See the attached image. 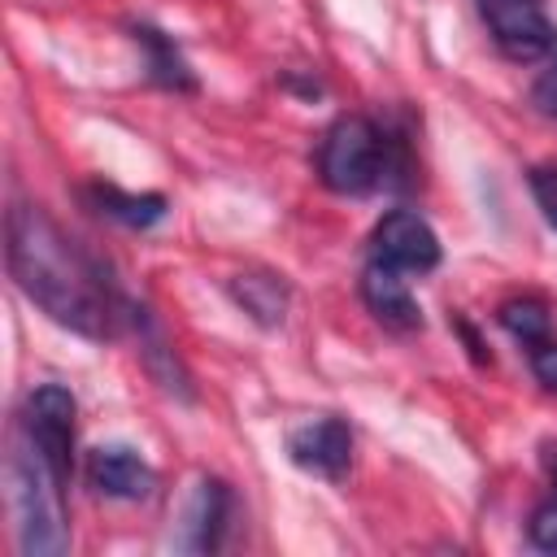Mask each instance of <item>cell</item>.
I'll return each mask as SVG.
<instances>
[{"label": "cell", "mask_w": 557, "mask_h": 557, "mask_svg": "<svg viewBox=\"0 0 557 557\" xmlns=\"http://www.w3.org/2000/svg\"><path fill=\"white\" fill-rule=\"evenodd\" d=\"M22 426L44 448V457L52 461V470L70 483V470H74V396L61 383H39L26 396Z\"/></svg>", "instance_id": "cell-6"}, {"label": "cell", "mask_w": 557, "mask_h": 557, "mask_svg": "<svg viewBox=\"0 0 557 557\" xmlns=\"http://www.w3.org/2000/svg\"><path fill=\"white\" fill-rule=\"evenodd\" d=\"M548 470H553V483H557V457H553V461H548Z\"/></svg>", "instance_id": "cell-19"}, {"label": "cell", "mask_w": 557, "mask_h": 557, "mask_svg": "<svg viewBox=\"0 0 557 557\" xmlns=\"http://www.w3.org/2000/svg\"><path fill=\"white\" fill-rule=\"evenodd\" d=\"M87 479L109 500H148L157 492V470L126 444H100L87 453Z\"/></svg>", "instance_id": "cell-8"}, {"label": "cell", "mask_w": 557, "mask_h": 557, "mask_svg": "<svg viewBox=\"0 0 557 557\" xmlns=\"http://www.w3.org/2000/svg\"><path fill=\"white\" fill-rule=\"evenodd\" d=\"M370 257L400 274H426L440 265V235L413 209H392L370 235Z\"/></svg>", "instance_id": "cell-5"}, {"label": "cell", "mask_w": 557, "mask_h": 557, "mask_svg": "<svg viewBox=\"0 0 557 557\" xmlns=\"http://www.w3.org/2000/svg\"><path fill=\"white\" fill-rule=\"evenodd\" d=\"M531 104H535L540 113L557 117V61L535 78V87H531Z\"/></svg>", "instance_id": "cell-18"}, {"label": "cell", "mask_w": 557, "mask_h": 557, "mask_svg": "<svg viewBox=\"0 0 557 557\" xmlns=\"http://www.w3.org/2000/svg\"><path fill=\"white\" fill-rule=\"evenodd\" d=\"M87 205L96 209V213H104V218H113V222H122V226H131V231H144V226H157L161 218H165V196H157V191H122V187H113V183H91L87 191Z\"/></svg>", "instance_id": "cell-11"}, {"label": "cell", "mask_w": 557, "mask_h": 557, "mask_svg": "<svg viewBox=\"0 0 557 557\" xmlns=\"http://www.w3.org/2000/svg\"><path fill=\"white\" fill-rule=\"evenodd\" d=\"M231 296L261 326H278L283 313H287V283L278 274H235L231 278Z\"/></svg>", "instance_id": "cell-13"}, {"label": "cell", "mask_w": 557, "mask_h": 557, "mask_svg": "<svg viewBox=\"0 0 557 557\" xmlns=\"http://www.w3.org/2000/svg\"><path fill=\"white\" fill-rule=\"evenodd\" d=\"M479 13L509 61H540L557 48V26L540 0H479Z\"/></svg>", "instance_id": "cell-4"}, {"label": "cell", "mask_w": 557, "mask_h": 557, "mask_svg": "<svg viewBox=\"0 0 557 557\" xmlns=\"http://www.w3.org/2000/svg\"><path fill=\"white\" fill-rule=\"evenodd\" d=\"M496 318H500V326H505L513 339H522V344H540V339H548V326H553L548 305H544V300H531V296H513V300H505V305L496 309Z\"/></svg>", "instance_id": "cell-14"}, {"label": "cell", "mask_w": 557, "mask_h": 557, "mask_svg": "<svg viewBox=\"0 0 557 557\" xmlns=\"http://www.w3.org/2000/svg\"><path fill=\"white\" fill-rule=\"evenodd\" d=\"M4 261L13 283L61 326L104 339L113 335V292L100 278V265L65 239V231L30 200H13L4 222Z\"/></svg>", "instance_id": "cell-1"}, {"label": "cell", "mask_w": 557, "mask_h": 557, "mask_svg": "<svg viewBox=\"0 0 557 557\" xmlns=\"http://www.w3.org/2000/svg\"><path fill=\"white\" fill-rule=\"evenodd\" d=\"M131 39H135V44L148 52V78H152L157 87L196 91V74H191L187 57L178 52V44H174L165 30H157V26L139 22V26H131Z\"/></svg>", "instance_id": "cell-12"}, {"label": "cell", "mask_w": 557, "mask_h": 557, "mask_svg": "<svg viewBox=\"0 0 557 557\" xmlns=\"http://www.w3.org/2000/svg\"><path fill=\"white\" fill-rule=\"evenodd\" d=\"M226 522H231V487L222 479H200L191 500H187L178 544L187 553H218L222 535H226Z\"/></svg>", "instance_id": "cell-9"}, {"label": "cell", "mask_w": 557, "mask_h": 557, "mask_svg": "<svg viewBox=\"0 0 557 557\" xmlns=\"http://www.w3.org/2000/svg\"><path fill=\"white\" fill-rule=\"evenodd\" d=\"M287 457L322 479H344L348 461H352V431L344 418H313L287 431Z\"/></svg>", "instance_id": "cell-7"}, {"label": "cell", "mask_w": 557, "mask_h": 557, "mask_svg": "<svg viewBox=\"0 0 557 557\" xmlns=\"http://www.w3.org/2000/svg\"><path fill=\"white\" fill-rule=\"evenodd\" d=\"M531 196H535L544 222L557 231V165H535L531 170Z\"/></svg>", "instance_id": "cell-15"}, {"label": "cell", "mask_w": 557, "mask_h": 557, "mask_svg": "<svg viewBox=\"0 0 557 557\" xmlns=\"http://www.w3.org/2000/svg\"><path fill=\"white\" fill-rule=\"evenodd\" d=\"M4 474H9V505H13V518H17V548L26 557H57V553H65L70 548L65 509H61L65 479L52 470V461L26 435L22 422H17L13 440H9Z\"/></svg>", "instance_id": "cell-2"}, {"label": "cell", "mask_w": 557, "mask_h": 557, "mask_svg": "<svg viewBox=\"0 0 557 557\" xmlns=\"http://www.w3.org/2000/svg\"><path fill=\"white\" fill-rule=\"evenodd\" d=\"M361 300H366V309H370L387 331H418V326H422L418 300H413L409 283L400 278V270H392V265L370 261V265L361 270Z\"/></svg>", "instance_id": "cell-10"}, {"label": "cell", "mask_w": 557, "mask_h": 557, "mask_svg": "<svg viewBox=\"0 0 557 557\" xmlns=\"http://www.w3.org/2000/svg\"><path fill=\"white\" fill-rule=\"evenodd\" d=\"M531 544L535 548H544V553H557V496L553 500H544L535 513H531Z\"/></svg>", "instance_id": "cell-16"}, {"label": "cell", "mask_w": 557, "mask_h": 557, "mask_svg": "<svg viewBox=\"0 0 557 557\" xmlns=\"http://www.w3.org/2000/svg\"><path fill=\"white\" fill-rule=\"evenodd\" d=\"M392 139L361 113H344L326 126L318 144V178L339 196H366L379 183H392Z\"/></svg>", "instance_id": "cell-3"}, {"label": "cell", "mask_w": 557, "mask_h": 557, "mask_svg": "<svg viewBox=\"0 0 557 557\" xmlns=\"http://www.w3.org/2000/svg\"><path fill=\"white\" fill-rule=\"evenodd\" d=\"M531 374L540 379V387L557 392V339H540V344H531Z\"/></svg>", "instance_id": "cell-17"}]
</instances>
